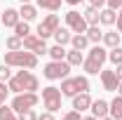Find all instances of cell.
<instances>
[{"mask_svg":"<svg viewBox=\"0 0 122 120\" xmlns=\"http://www.w3.org/2000/svg\"><path fill=\"white\" fill-rule=\"evenodd\" d=\"M7 87H10V92H14V94L35 92L38 87H40V80H38L33 73H28V71H16V73L7 80Z\"/></svg>","mask_w":122,"mask_h":120,"instance_id":"6da1fadb","label":"cell"},{"mask_svg":"<svg viewBox=\"0 0 122 120\" xmlns=\"http://www.w3.org/2000/svg\"><path fill=\"white\" fill-rule=\"evenodd\" d=\"M5 64L12 68H35L38 66V54L35 52H30V49H10V52H5Z\"/></svg>","mask_w":122,"mask_h":120,"instance_id":"7a4b0ae2","label":"cell"},{"mask_svg":"<svg viewBox=\"0 0 122 120\" xmlns=\"http://www.w3.org/2000/svg\"><path fill=\"white\" fill-rule=\"evenodd\" d=\"M61 94L63 97H75L80 92H87L89 90V80L85 75H77V78H63L61 80Z\"/></svg>","mask_w":122,"mask_h":120,"instance_id":"3957f363","label":"cell"},{"mask_svg":"<svg viewBox=\"0 0 122 120\" xmlns=\"http://www.w3.org/2000/svg\"><path fill=\"white\" fill-rule=\"evenodd\" d=\"M106 59H108L106 49L96 45V47H92V49H89V57L82 61V66H85V71H87L89 75H96L99 71H101V66H103V61H106Z\"/></svg>","mask_w":122,"mask_h":120,"instance_id":"277c9868","label":"cell"},{"mask_svg":"<svg viewBox=\"0 0 122 120\" xmlns=\"http://www.w3.org/2000/svg\"><path fill=\"white\" fill-rule=\"evenodd\" d=\"M68 73H71V64L66 59L63 61H49L45 66V71H42V75L47 80H63V78H68Z\"/></svg>","mask_w":122,"mask_h":120,"instance_id":"5b68a950","label":"cell"},{"mask_svg":"<svg viewBox=\"0 0 122 120\" xmlns=\"http://www.w3.org/2000/svg\"><path fill=\"white\" fill-rule=\"evenodd\" d=\"M42 104H45L47 111H59L61 108V90L59 87H54V85H49L42 90Z\"/></svg>","mask_w":122,"mask_h":120,"instance_id":"8992f818","label":"cell"},{"mask_svg":"<svg viewBox=\"0 0 122 120\" xmlns=\"http://www.w3.org/2000/svg\"><path fill=\"white\" fill-rule=\"evenodd\" d=\"M35 104H38V94H35V92H21V94H16L14 99H12L14 113H21V111H26V108H33Z\"/></svg>","mask_w":122,"mask_h":120,"instance_id":"52a82bcc","label":"cell"},{"mask_svg":"<svg viewBox=\"0 0 122 120\" xmlns=\"http://www.w3.org/2000/svg\"><path fill=\"white\" fill-rule=\"evenodd\" d=\"M66 24H68V28L75 31V33H85V31L89 28V24L85 21V16L80 14V12H75V10H71L66 14Z\"/></svg>","mask_w":122,"mask_h":120,"instance_id":"ba28073f","label":"cell"},{"mask_svg":"<svg viewBox=\"0 0 122 120\" xmlns=\"http://www.w3.org/2000/svg\"><path fill=\"white\" fill-rule=\"evenodd\" d=\"M56 28H59V16H56V14H47L45 21L38 26V35L45 40V38H49V35H54Z\"/></svg>","mask_w":122,"mask_h":120,"instance_id":"9c48e42d","label":"cell"},{"mask_svg":"<svg viewBox=\"0 0 122 120\" xmlns=\"http://www.w3.org/2000/svg\"><path fill=\"white\" fill-rule=\"evenodd\" d=\"M24 49H30V52H35V54H45L47 52V45H45V40L40 38V35H26L24 38Z\"/></svg>","mask_w":122,"mask_h":120,"instance_id":"30bf717a","label":"cell"},{"mask_svg":"<svg viewBox=\"0 0 122 120\" xmlns=\"http://www.w3.org/2000/svg\"><path fill=\"white\" fill-rule=\"evenodd\" d=\"M101 82H103V90L115 92L117 85H120V78H117L115 71H101Z\"/></svg>","mask_w":122,"mask_h":120,"instance_id":"8fae6325","label":"cell"},{"mask_svg":"<svg viewBox=\"0 0 122 120\" xmlns=\"http://www.w3.org/2000/svg\"><path fill=\"white\" fill-rule=\"evenodd\" d=\"M89 106H92V97L87 94V92H80V94H75L73 97V108L75 111H89Z\"/></svg>","mask_w":122,"mask_h":120,"instance_id":"7c38bea8","label":"cell"},{"mask_svg":"<svg viewBox=\"0 0 122 120\" xmlns=\"http://www.w3.org/2000/svg\"><path fill=\"white\" fill-rule=\"evenodd\" d=\"M0 19H2V24H5V26H12V28H14L16 24L21 21V14H19V10H12V7H7V10L0 14Z\"/></svg>","mask_w":122,"mask_h":120,"instance_id":"4fadbf2b","label":"cell"},{"mask_svg":"<svg viewBox=\"0 0 122 120\" xmlns=\"http://www.w3.org/2000/svg\"><path fill=\"white\" fill-rule=\"evenodd\" d=\"M108 106H110V104L103 101V99L92 101V106H89V108H92V115H94L96 120H99V118H106V115H108Z\"/></svg>","mask_w":122,"mask_h":120,"instance_id":"5bb4252c","label":"cell"},{"mask_svg":"<svg viewBox=\"0 0 122 120\" xmlns=\"http://www.w3.org/2000/svg\"><path fill=\"white\" fill-rule=\"evenodd\" d=\"M108 113H110V118H113V120H122V97H120V94H117V97L110 101Z\"/></svg>","mask_w":122,"mask_h":120,"instance_id":"9a60e30c","label":"cell"},{"mask_svg":"<svg viewBox=\"0 0 122 120\" xmlns=\"http://www.w3.org/2000/svg\"><path fill=\"white\" fill-rule=\"evenodd\" d=\"M19 14H21V19H24V21H33V19L38 16V10H35L33 5H28V2H21Z\"/></svg>","mask_w":122,"mask_h":120,"instance_id":"2e32d148","label":"cell"},{"mask_svg":"<svg viewBox=\"0 0 122 120\" xmlns=\"http://www.w3.org/2000/svg\"><path fill=\"white\" fill-rule=\"evenodd\" d=\"M115 19H117V12H115V10H110V7L103 10V12H99V21H101L103 26H113V24H115Z\"/></svg>","mask_w":122,"mask_h":120,"instance_id":"e0dca14e","label":"cell"},{"mask_svg":"<svg viewBox=\"0 0 122 120\" xmlns=\"http://www.w3.org/2000/svg\"><path fill=\"white\" fill-rule=\"evenodd\" d=\"M71 45H73V49H80V52H82L85 47L89 45V38H87L85 33H75V35L71 38Z\"/></svg>","mask_w":122,"mask_h":120,"instance_id":"ac0fdd59","label":"cell"},{"mask_svg":"<svg viewBox=\"0 0 122 120\" xmlns=\"http://www.w3.org/2000/svg\"><path fill=\"white\" fill-rule=\"evenodd\" d=\"M71 38H73V35H71V31H68V28H56V31H54V40H56V45H68Z\"/></svg>","mask_w":122,"mask_h":120,"instance_id":"d6986e66","label":"cell"},{"mask_svg":"<svg viewBox=\"0 0 122 120\" xmlns=\"http://www.w3.org/2000/svg\"><path fill=\"white\" fill-rule=\"evenodd\" d=\"M85 21H87V24H89V26H96V24H99V7H87V10H85Z\"/></svg>","mask_w":122,"mask_h":120,"instance_id":"ffe728a7","label":"cell"},{"mask_svg":"<svg viewBox=\"0 0 122 120\" xmlns=\"http://www.w3.org/2000/svg\"><path fill=\"white\" fill-rule=\"evenodd\" d=\"M103 43H106V47H117L120 45V33L117 31H108V33H103Z\"/></svg>","mask_w":122,"mask_h":120,"instance_id":"44dd1931","label":"cell"},{"mask_svg":"<svg viewBox=\"0 0 122 120\" xmlns=\"http://www.w3.org/2000/svg\"><path fill=\"white\" fill-rule=\"evenodd\" d=\"M66 61H68L71 66H80V64L85 61V57H82L80 49H71V52H66Z\"/></svg>","mask_w":122,"mask_h":120,"instance_id":"7402d4cb","label":"cell"},{"mask_svg":"<svg viewBox=\"0 0 122 120\" xmlns=\"http://www.w3.org/2000/svg\"><path fill=\"white\" fill-rule=\"evenodd\" d=\"M47 54L52 57V61H63L66 59V49H63V45H54L47 49Z\"/></svg>","mask_w":122,"mask_h":120,"instance_id":"603a6c76","label":"cell"},{"mask_svg":"<svg viewBox=\"0 0 122 120\" xmlns=\"http://www.w3.org/2000/svg\"><path fill=\"white\" fill-rule=\"evenodd\" d=\"M85 35L89 38V43H99V40H103V33L99 31V26H89V28L85 31Z\"/></svg>","mask_w":122,"mask_h":120,"instance_id":"cb8c5ba5","label":"cell"},{"mask_svg":"<svg viewBox=\"0 0 122 120\" xmlns=\"http://www.w3.org/2000/svg\"><path fill=\"white\" fill-rule=\"evenodd\" d=\"M5 45H7V49H21V47H24V40L14 33V35H10V38L5 40Z\"/></svg>","mask_w":122,"mask_h":120,"instance_id":"d4e9b609","label":"cell"},{"mask_svg":"<svg viewBox=\"0 0 122 120\" xmlns=\"http://www.w3.org/2000/svg\"><path fill=\"white\" fill-rule=\"evenodd\" d=\"M38 5L42 10H49V12H56L61 7V0H38Z\"/></svg>","mask_w":122,"mask_h":120,"instance_id":"484cf974","label":"cell"},{"mask_svg":"<svg viewBox=\"0 0 122 120\" xmlns=\"http://www.w3.org/2000/svg\"><path fill=\"white\" fill-rule=\"evenodd\" d=\"M14 33L19 35V38H21V40H24V38H26V35L30 33V28H28V21H19V24L14 26Z\"/></svg>","mask_w":122,"mask_h":120,"instance_id":"4316f807","label":"cell"},{"mask_svg":"<svg viewBox=\"0 0 122 120\" xmlns=\"http://www.w3.org/2000/svg\"><path fill=\"white\" fill-rule=\"evenodd\" d=\"M108 59L113 61L115 66H120V64H122V47H120V45L113 47V49H110V54H108Z\"/></svg>","mask_w":122,"mask_h":120,"instance_id":"83f0119b","label":"cell"},{"mask_svg":"<svg viewBox=\"0 0 122 120\" xmlns=\"http://www.w3.org/2000/svg\"><path fill=\"white\" fill-rule=\"evenodd\" d=\"M0 120H16L14 118V108H12V106L7 108V106L2 104V106H0Z\"/></svg>","mask_w":122,"mask_h":120,"instance_id":"f1b7e54d","label":"cell"},{"mask_svg":"<svg viewBox=\"0 0 122 120\" xmlns=\"http://www.w3.org/2000/svg\"><path fill=\"white\" fill-rule=\"evenodd\" d=\"M10 78H12L10 66H7V64H0V82H5V80H10Z\"/></svg>","mask_w":122,"mask_h":120,"instance_id":"f546056e","label":"cell"},{"mask_svg":"<svg viewBox=\"0 0 122 120\" xmlns=\"http://www.w3.org/2000/svg\"><path fill=\"white\" fill-rule=\"evenodd\" d=\"M19 120H38V115H35V111H33V108H26V111H21V113H19Z\"/></svg>","mask_w":122,"mask_h":120,"instance_id":"4dcf8cb0","label":"cell"},{"mask_svg":"<svg viewBox=\"0 0 122 120\" xmlns=\"http://www.w3.org/2000/svg\"><path fill=\"white\" fill-rule=\"evenodd\" d=\"M7 94H10V87H7L5 82H0V106L5 104V99H7Z\"/></svg>","mask_w":122,"mask_h":120,"instance_id":"1f68e13d","label":"cell"},{"mask_svg":"<svg viewBox=\"0 0 122 120\" xmlns=\"http://www.w3.org/2000/svg\"><path fill=\"white\" fill-rule=\"evenodd\" d=\"M61 120H82V118H80V111H71V113H66Z\"/></svg>","mask_w":122,"mask_h":120,"instance_id":"d6a6232c","label":"cell"},{"mask_svg":"<svg viewBox=\"0 0 122 120\" xmlns=\"http://www.w3.org/2000/svg\"><path fill=\"white\" fill-rule=\"evenodd\" d=\"M106 5L110 7V10H117V7L122 5V0H106Z\"/></svg>","mask_w":122,"mask_h":120,"instance_id":"836d02e7","label":"cell"},{"mask_svg":"<svg viewBox=\"0 0 122 120\" xmlns=\"http://www.w3.org/2000/svg\"><path fill=\"white\" fill-rule=\"evenodd\" d=\"M38 120H54V113L47 111V113H42V115H38Z\"/></svg>","mask_w":122,"mask_h":120,"instance_id":"e575fe53","label":"cell"},{"mask_svg":"<svg viewBox=\"0 0 122 120\" xmlns=\"http://www.w3.org/2000/svg\"><path fill=\"white\" fill-rule=\"evenodd\" d=\"M115 21H117V31L122 33V10L117 12V19H115Z\"/></svg>","mask_w":122,"mask_h":120,"instance_id":"d590c367","label":"cell"},{"mask_svg":"<svg viewBox=\"0 0 122 120\" xmlns=\"http://www.w3.org/2000/svg\"><path fill=\"white\" fill-rule=\"evenodd\" d=\"M92 7H101V5H106V0H89Z\"/></svg>","mask_w":122,"mask_h":120,"instance_id":"8d00e7d4","label":"cell"},{"mask_svg":"<svg viewBox=\"0 0 122 120\" xmlns=\"http://www.w3.org/2000/svg\"><path fill=\"white\" fill-rule=\"evenodd\" d=\"M115 73H117V78H120V80H122V64H120V66H117V71H115Z\"/></svg>","mask_w":122,"mask_h":120,"instance_id":"74e56055","label":"cell"},{"mask_svg":"<svg viewBox=\"0 0 122 120\" xmlns=\"http://www.w3.org/2000/svg\"><path fill=\"white\" fill-rule=\"evenodd\" d=\"M68 5H77V2H82V0H66Z\"/></svg>","mask_w":122,"mask_h":120,"instance_id":"f35d334b","label":"cell"},{"mask_svg":"<svg viewBox=\"0 0 122 120\" xmlns=\"http://www.w3.org/2000/svg\"><path fill=\"white\" fill-rule=\"evenodd\" d=\"M117 92H120V97H122V80H120V85H117Z\"/></svg>","mask_w":122,"mask_h":120,"instance_id":"ab89813d","label":"cell"},{"mask_svg":"<svg viewBox=\"0 0 122 120\" xmlns=\"http://www.w3.org/2000/svg\"><path fill=\"white\" fill-rule=\"evenodd\" d=\"M82 120H96V118H94V115H89V118H82Z\"/></svg>","mask_w":122,"mask_h":120,"instance_id":"60d3db41","label":"cell"},{"mask_svg":"<svg viewBox=\"0 0 122 120\" xmlns=\"http://www.w3.org/2000/svg\"><path fill=\"white\" fill-rule=\"evenodd\" d=\"M99 120H113V118H108V115H106V118H99Z\"/></svg>","mask_w":122,"mask_h":120,"instance_id":"b9f144b4","label":"cell"},{"mask_svg":"<svg viewBox=\"0 0 122 120\" xmlns=\"http://www.w3.org/2000/svg\"><path fill=\"white\" fill-rule=\"evenodd\" d=\"M21 2H30V0H21Z\"/></svg>","mask_w":122,"mask_h":120,"instance_id":"7bdbcfd3","label":"cell"},{"mask_svg":"<svg viewBox=\"0 0 122 120\" xmlns=\"http://www.w3.org/2000/svg\"><path fill=\"white\" fill-rule=\"evenodd\" d=\"M0 24H2V19H0Z\"/></svg>","mask_w":122,"mask_h":120,"instance_id":"ee69618b","label":"cell"}]
</instances>
